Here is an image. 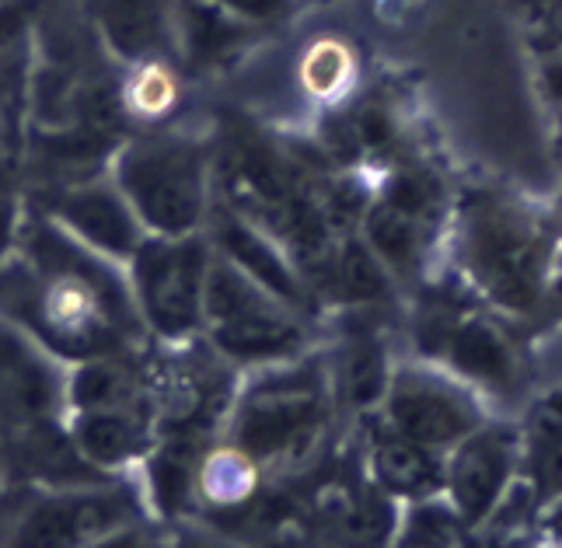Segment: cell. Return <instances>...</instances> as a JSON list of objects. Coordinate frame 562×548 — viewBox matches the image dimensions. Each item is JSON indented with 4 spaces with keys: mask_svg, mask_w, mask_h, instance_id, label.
I'll return each mask as SVG.
<instances>
[{
    "mask_svg": "<svg viewBox=\"0 0 562 548\" xmlns=\"http://www.w3.org/2000/svg\"><path fill=\"white\" fill-rule=\"evenodd\" d=\"M520 482L517 420L490 416L443 455V496L461 521L479 532L503 514Z\"/></svg>",
    "mask_w": 562,
    "mask_h": 548,
    "instance_id": "cell-6",
    "label": "cell"
},
{
    "mask_svg": "<svg viewBox=\"0 0 562 548\" xmlns=\"http://www.w3.org/2000/svg\"><path fill=\"white\" fill-rule=\"evenodd\" d=\"M168 94H171V88H168V81L161 74L150 70L140 81V105H147V109H161L168 102Z\"/></svg>",
    "mask_w": 562,
    "mask_h": 548,
    "instance_id": "cell-24",
    "label": "cell"
},
{
    "mask_svg": "<svg viewBox=\"0 0 562 548\" xmlns=\"http://www.w3.org/2000/svg\"><path fill=\"white\" fill-rule=\"evenodd\" d=\"M217 4L248 18V22H273V18L294 11V0H217Z\"/></svg>",
    "mask_w": 562,
    "mask_h": 548,
    "instance_id": "cell-23",
    "label": "cell"
},
{
    "mask_svg": "<svg viewBox=\"0 0 562 548\" xmlns=\"http://www.w3.org/2000/svg\"><path fill=\"white\" fill-rule=\"evenodd\" d=\"M130 399V374L109 364H91L74 378V402L81 409H109Z\"/></svg>",
    "mask_w": 562,
    "mask_h": 548,
    "instance_id": "cell-20",
    "label": "cell"
},
{
    "mask_svg": "<svg viewBox=\"0 0 562 548\" xmlns=\"http://www.w3.org/2000/svg\"><path fill=\"white\" fill-rule=\"evenodd\" d=\"M203 318L221 354L235 360H290L304 346V328L290 307L235 262L206 266Z\"/></svg>",
    "mask_w": 562,
    "mask_h": 548,
    "instance_id": "cell-3",
    "label": "cell"
},
{
    "mask_svg": "<svg viewBox=\"0 0 562 548\" xmlns=\"http://www.w3.org/2000/svg\"><path fill=\"white\" fill-rule=\"evenodd\" d=\"M120 186L133 213L165 238H186L200 227L206 206L203 161L182 144H144L120 161Z\"/></svg>",
    "mask_w": 562,
    "mask_h": 548,
    "instance_id": "cell-5",
    "label": "cell"
},
{
    "mask_svg": "<svg viewBox=\"0 0 562 548\" xmlns=\"http://www.w3.org/2000/svg\"><path fill=\"white\" fill-rule=\"evenodd\" d=\"M371 468L374 482L395 500L416 503L443 493V455L398 434L384 420L371 434Z\"/></svg>",
    "mask_w": 562,
    "mask_h": 548,
    "instance_id": "cell-11",
    "label": "cell"
},
{
    "mask_svg": "<svg viewBox=\"0 0 562 548\" xmlns=\"http://www.w3.org/2000/svg\"><path fill=\"white\" fill-rule=\"evenodd\" d=\"M387 378H392V364H387L384 346L367 336L357 339L342 364V391H346V399H350V405L357 409L381 405L387 391Z\"/></svg>",
    "mask_w": 562,
    "mask_h": 548,
    "instance_id": "cell-17",
    "label": "cell"
},
{
    "mask_svg": "<svg viewBox=\"0 0 562 548\" xmlns=\"http://www.w3.org/2000/svg\"><path fill=\"white\" fill-rule=\"evenodd\" d=\"M77 447L94 465H120L133 455H140L144 429L123 405L85 409V420L77 426Z\"/></svg>",
    "mask_w": 562,
    "mask_h": 548,
    "instance_id": "cell-15",
    "label": "cell"
},
{
    "mask_svg": "<svg viewBox=\"0 0 562 548\" xmlns=\"http://www.w3.org/2000/svg\"><path fill=\"white\" fill-rule=\"evenodd\" d=\"M137 259V293L147 322L165 336H182L203 318V280L206 248L196 238L140 242Z\"/></svg>",
    "mask_w": 562,
    "mask_h": 548,
    "instance_id": "cell-8",
    "label": "cell"
},
{
    "mask_svg": "<svg viewBox=\"0 0 562 548\" xmlns=\"http://www.w3.org/2000/svg\"><path fill=\"white\" fill-rule=\"evenodd\" d=\"M192 479H196V465L189 461L186 451H168L158 465H154V489L165 506H176L186 493Z\"/></svg>",
    "mask_w": 562,
    "mask_h": 548,
    "instance_id": "cell-21",
    "label": "cell"
},
{
    "mask_svg": "<svg viewBox=\"0 0 562 548\" xmlns=\"http://www.w3.org/2000/svg\"><path fill=\"white\" fill-rule=\"evenodd\" d=\"M360 227H363V242L371 245V251L384 262V269L402 283H419L426 277L434 245L440 242V234L448 231L437 221L419 217V213L384 203L381 195L367 203Z\"/></svg>",
    "mask_w": 562,
    "mask_h": 548,
    "instance_id": "cell-10",
    "label": "cell"
},
{
    "mask_svg": "<svg viewBox=\"0 0 562 548\" xmlns=\"http://www.w3.org/2000/svg\"><path fill=\"white\" fill-rule=\"evenodd\" d=\"M301 74H304L307 91L318 98H333L346 88V81H350V74H353L350 49L336 43V38H322V43L307 49Z\"/></svg>",
    "mask_w": 562,
    "mask_h": 548,
    "instance_id": "cell-19",
    "label": "cell"
},
{
    "mask_svg": "<svg viewBox=\"0 0 562 548\" xmlns=\"http://www.w3.org/2000/svg\"><path fill=\"white\" fill-rule=\"evenodd\" d=\"M525 22H528V35L538 56L562 53V0H549L546 8L528 14Z\"/></svg>",
    "mask_w": 562,
    "mask_h": 548,
    "instance_id": "cell-22",
    "label": "cell"
},
{
    "mask_svg": "<svg viewBox=\"0 0 562 548\" xmlns=\"http://www.w3.org/2000/svg\"><path fill=\"white\" fill-rule=\"evenodd\" d=\"M555 511H559V514H562V503H559V506H555Z\"/></svg>",
    "mask_w": 562,
    "mask_h": 548,
    "instance_id": "cell-26",
    "label": "cell"
},
{
    "mask_svg": "<svg viewBox=\"0 0 562 548\" xmlns=\"http://www.w3.org/2000/svg\"><path fill=\"white\" fill-rule=\"evenodd\" d=\"M217 242L227 251V259L235 262L241 272H248L262 290H269L273 298H280L286 307H304L307 293H304V280L294 269V262L286 259V251L266 238V234L248 224L238 213H221L217 221Z\"/></svg>",
    "mask_w": 562,
    "mask_h": 548,
    "instance_id": "cell-12",
    "label": "cell"
},
{
    "mask_svg": "<svg viewBox=\"0 0 562 548\" xmlns=\"http://www.w3.org/2000/svg\"><path fill=\"white\" fill-rule=\"evenodd\" d=\"M520 429V489L535 511H555L562 503V384L546 388L525 402Z\"/></svg>",
    "mask_w": 562,
    "mask_h": 548,
    "instance_id": "cell-9",
    "label": "cell"
},
{
    "mask_svg": "<svg viewBox=\"0 0 562 548\" xmlns=\"http://www.w3.org/2000/svg\"><path fill=\"white\" fill-rule=\"evenodd\" d=\"M11 238H14V206H11V200L0 195V259L8 256Z\"/></svg>",
    "mask_w": 562,
    "mask_h": 548,
    "instance_id": "cell-25",
    "label": "cell"
},
{
    "mask_svg": "<svg viewBox=\"0 0 562 548\" xmlns=\"http://www.w3.org/2000/svg\"><path fill=\"white\" fill-rule=\"evenodd\" d=\"M416 343L423 360L448 367L475 391L514 399L525 388V354L514 339L510 318L499 315L451 269L440 287L426 290L416 311Z\"/></svg>",
    "mask_w": 562,
    "mask_h": 548,
    "instance_id": "cell-2",
    "label": "cell"
},
{
    "mask_svg": "<svg viewBox=\"0 0 562 548\" xmlns=\"http://www.w3.org/2000/svg\"><path fill=\"white\" fill-rule=\"evenodd\" d=\"M475 532L461 521V514L451 506L448 496H430V500H416L409 506V517L398 541L402 545H464Z\"/></svg>",
    "mask_w": 562,
    "mask_h": 548,
    "instance_id": "cell-18",
    "label": "cell"
},
{
    "mask_svg": "<svg viewBox=\"0 0 562 548\" xmlns=\"http://www.w3.org/2000/svg\"><path fill=\"white\" fill-rule=\"evenodd\" d=\"M381 405L387 426L440 455L493 416L482 391L434 360L395 364Z\"/></svg>",
    "mask_w": 562,
    "mask_h": 548,
    "instance_id": "cell-4",
    "label": "cell"
},
{
    "mask_svg": "<svg viewBox=\"0 0 562 548\" xmlns=\"http://www.w3.org/2000/svg\"><path fill=\"white\" fill-rule=\"evenodd\" d=\"M451 269L510 322L535 318L555 280L562 227L549 210L496 186H464L454 195Z\"/></svg>",
    "mask_w": 562,
    "mask_h": 548,
    "instance_id": "cell-1",
    "label": "cell"
},
{
    "mask_svg": "<svg viewBox=\"0 0 562 548\" xmlns=\"http://www.w3.org/2000/svg\"><path fill=\"white\" fill-rule=\"evenodd\" d=\"M60 217L81 234L94 248L112 251V256H133L140 248V224L137 213L126 206L120 192L91 186L60 195Z\"/></svg>",
    "mask_w": 562,
    "mask_h": 548,
    "instance_id": "cell-13",
    "label": "cell"
},
{
    "mask_svg": "<svg viewBox=\"0 0 562 548\" xmlns=\"http://www.w3.org/2000/svg\"><path fill=\"white\" fill-rule=\"evenodd\" d=\"M325 420L322 384L315 370L273 374L251 395L238 416V444L248 461H290L315 444Z\"/></svg>",
    "mask_w": 562,
    "mask_h": 548,
    "instance_id": "cell-7",
    "label": "cell"
},
{
    "mask_svg": "<svg viewBox=\"0 0 562 548\" xmlns=\"http://www.w3.org/2000/svg\"><path fill=\"white\" fill-rule=\"evenodd\" d=\"M395 277L384 269V262L371 251L363 238L357 234H346L339 245V259H336V272H333V290L336 298H342L346 304H378L387 298Z\"/></svg>",
    "mask_w": 562,
    "mask_h": 548,
    "instance_id": "cell-16",
    "label": "cell"
},
{
    "mask_svg": "<svg viewBox=\"0 0 562 548\" xmlns=\"http://www.w3.org/2000/svg\"><path fill=\"white\" fill-rule=\"evenodd\" d=\"M126 517V503L120 496H67L38 506L29 517L22 538L29 545H74L85 538H99L109 527Z\"/></svg>",
    "mask_w": 562,
    "mask_h": 548,
    "instance_id": "cell-14",
    "label": "cell"
}]
</instances>
